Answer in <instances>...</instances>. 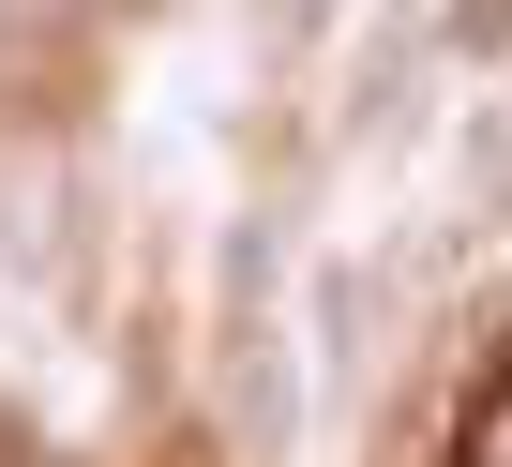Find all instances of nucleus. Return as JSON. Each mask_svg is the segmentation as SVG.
<instances>
[{
    "label": "nucleus",
    "mask_w": 512,
    "mask_h": 467,
    "mask_svg": "<svg viewBox=\"0 0 512 467\" xmlns=\"http://www.w3.org/2000/svg\"><path fill=\"white\" fill-rule=\"evenodd\" d=\"M211 392H226V452H241V467H287V452H302V362H287V317H272V211L226 226Z\"/></svg>",
    "instance_id": "1"
},
{
    "label": "nucleus",
    "mask_w": 512,
    "mask_h": 467,
    "mask_svg": "<svg viewBox=\"0 0 512 467\" xmlns=\"http://www.w3.org/2000/svg\"><path fill=\"white\" fill-rule=\"evenodd\" d=\"M91 0H0V121H76L91 91Z\"/></svg>",
    "instance_id": "2"
},
{
    "label": "nucleus",
    "mask_w": 512,
    "mask_h": 467,
    "mask_svg": "<svg viewBox=\"0 0 512 467\" xmlns=\"http://www.w3.org/2000/svg\"><path fill=\"white\" fill-rule=\"evenodd\" d=\"M377 317H392V287L332 257V272H317V377H332V392H362V377H377Z\"/></svg>",
    "instance_id": "3"
},
{
    "label": "nucleus",
    "mask_w": 512,
    "mask_h": 467,
    "mask_svg": "<svg viewBox=\"0 0 512 467\" xmlns=\"http://www.w3.org/2000/svg\"><path fill=\"white\" fill-rule=\"evenodd\" d=\"M467 211H482V226H512V91L467 121Z\"/></svg>",
    "instance_id": "4"
},
{
    "label": "nucleus",
    "mask_w": 512,
    "mask_h": 467,
    "mask_svg": "<svg viewBox=\"0 0 512 467\" xmlns=\"http://www.w3.org/2000/svg\"><path fill=\"white\" fill-rule=\"evenodd\" d=\"M317 31H332V0H256V76H302Z\"/></svg>",
    "instance_id": "5"
},
{
    "label": "nucleus",
    "mask_w": 512,
    "mask_h": 467,
    "mask_svg": "<svg viewBox=\"0 0 512 467\" xmlns=\"http://www.w3.org/2000/svg\"><path fill=\"white\" fill-rule=\"evenodd\" d=\"M452 46H482V61H512V0H452Z\"/></svg>",
    "instance_id": "6"
},
{
    "label": "nucleus",
    "mask_w": 512,
    "mask_h": 467,
    "mask_svg": "<svg viewBox=\"0 0 512 467\" xmlns=\"http://www.w3.org/2000/svg\"><path fill=\"white\" fill-rule=\"evenodd\" d=\"M467 467H512V392H497V407L467 422Z\"/></svg>",
    "instance_id": "7"
}]
</instances>
